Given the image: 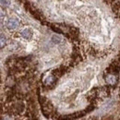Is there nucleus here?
I'll use <instances>...</instances> for the list:
<instances>
[{"instance_id":"f257e3e1","label":"nucleus","mask_w":120,"mask_h":120,"mask_svg":"<svg viewBox=\"0 0 120 120\" xmlns=\"http://www.w3.org/2000/svg\"><path fill=\"white\" fill-rule=\"evenodd\" d=\"M18 25H19V21L15 19H10L7 22V27L8 29H15L16 27H18Z\"/></svg>"},{"instance_id":"f03ea898","label":"nucleus","mask_w":120,"mask_h":120,"mask_svg":"<svg viewBox=\"0 0 120 120\" xmlns=\"http://www.w3.org/2000/svg\"><path fill=\"white\" fill-rule=\"evenodd\" d=\"M106 82L109 84V85H115L116 83V77L113 74H109V75L106 77Z\"/></svg>"},{"instance_id":"7ed1b4c3","label":"nucleus","mask_w":120,"mask_h":120,"mask_svg":"<svg viewBox=\"0 0 120 120\" xmlns=\"http://www.w3.org/2000/svg\"><path fill=\"white\" fill-rule=\"evenodd\" d=\"M20 34H21V36H22L23 38H25V39H30V37H31V35H32V31H31L30 29H25V30H23L20 32Z\"/></svg>"},{"instance_id":"20e7f679","label":"nucleus","mask_w":120,"mask_h":120,"mask_svg":"<svg viewBox=\"0 0 120 120\" xmlns=\"http://www.w3.org/2000/svg\"><path fill=\"white\" fill-rule=\"evenodd\" d=\"M62 41V38L59 36H56V35H54L52 37V42H54L55 44H59L60 42Z\"/></svg>"},{"instance_id":"39448f33","label":"nucleus","mask_w":120,"mask_h":120,"mask_svg":"<svg viewBox=\"0 0 120 120\" xmlns=\"http://www.w3.org/2000/svg\"><path fill=\"white\" fill-rule=\"evenodd\" d=\"M54 77L53 76H49V77H47L46 78V79H45V83L46 84H51L53 81H54Z\"/></svg>"},{"instance_id":"423d86ee","label":"nucleus","mask_w":120,"mask_h":120,"mask_svg":"<svg viewBox=\"0 0 120 120\" xmlns=\"http://www.w3.org/2000/svg\"><path fill=\"white\" fill-rule=\"evenodd\" d=\"M5 44H6V38H5L4 34H1V48L4 47Z\"/></svg>"},{"instance_id":"0eeeda50","label":"nucleus","mask_w":120,"mask_h":120,"mask_svg":"<svg viewBox=\"0 0 120 120\" xmlns=\"http://www.w3.org/2000/svg\"><path fill=\"white\" fill-rule=\"evenodd\" d=\"M1 4H2V6H8L9 4V2L8 0H1Z\"/></svg>"}]
</instances>
